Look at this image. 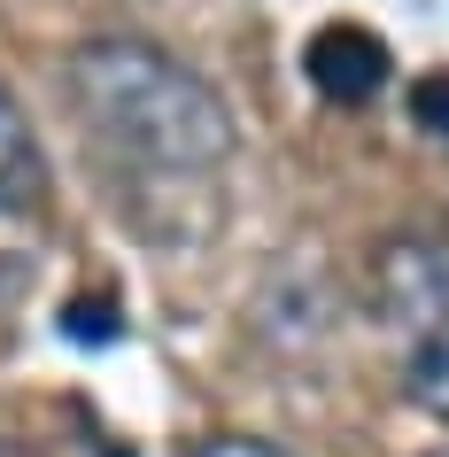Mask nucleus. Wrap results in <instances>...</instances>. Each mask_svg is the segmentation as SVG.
I'll return each mask as SVG.
<instances>
[{
  "mask_svg": "<svg viewBox=\"0 0 449 457\" xmlns=\"http://www.w3.org/2000/svg\"><path fill=\"white\" fill-rule=\"evenodd\" d=\"M372 303L403 349L449 334V233H395L372 256Z\"/></svg>",
  "mask_w": 449,
  "mask_h": 457,
  "instance_id": "f03ea898",
  "label": "nucleus"
},
{
  "mask_svg": "<svg viewBox=\"0 0 449 457\" xmlns=\"http://www.w3.org/2000/svg\"><path fill=\"white\" fill-rule=\"evenodd\" d=\"M411 101H419V124H426V132H449V78H426Z\"/></svg>",
  "mask_w": 449,
  "mask_h": 457,
  "instance_id": "423d86ee",
  "label": "nucleus"
},
{
  "mask_svg": "<svg viewBox=\"0 0 449 457\" xmlns=\"http://www.w3.org/2000/svg\"><path fill=\"white\" fill-rule=\"evenodd\" d=\"M62 326H71V334H86V341L117 334V318H109V311H94V303H86V311H71V318H62Z\"/></svg>",
  "mask_w": 449,
  "mask_h": 457,
  "instance_id": "0eeeda50",
  "label": "nucleus"
},
{
  "mask_svg": "<svg viewBox=\"0 0 449 457\" xmlns=\"http://www.w3.org/2000/svg\"><path fill=\"white\" fill-rule=\"evenodd\" d=\"M303 71H310V86H318L326 101L356 109V101H372L379 86L395 78V54H387V39L364 31V24H326L303 47Z\"/></svg>",
  "mask_w": 449,
  "mask_h": 457,
  "instance_id": "7ed1b4c3",
  "label": "nucleus"
},
{
  "mask_svg": "<svg viewBox=\"0 0 449 457\" xmlns=\"http://www.w3.org/2000/svg\"><path fill=\"white\" fill-rule=\"evenodd\" d=\"M62 94L94 155L140 187H202L233 163L225 94L155 39H86L62 62Z\"/></svg>",
  "mask_w": 449,
  "mask_h": 457,
  "instance_id": "f257e3e1",
  "label": "nucleus"
},
{
  "mask_svg": "<svg viewBox=\"0 0 449 457\" xmlns=\"http://www.w3.org/2000/svg\"><path fill=\"white\" fill-rule=\"evenodd\" d=\"M47 210V155H39V132L16 109V94L0 86V217H39Z\"/></svg>",
  "mask_w": 449,
  "mask_h": 457,
  "instance_id": "20e7f679",
  "label": "nucleus"
},
{
  "mask_svg": "<svg viewBox=\"0 0 449 457\" xmlns=\"http://www.w3.org/2000/svg\"><path fill=\"white\" fill-rule=\"evenodd\" d=\"M403 387H411V403L419 411H434L449 427V334L442 341H419L411 357H403Z\"/></svg>",
  "mask_w": 449,
  "mask_h": 457,
  "instance_id": "39448f33",
  "label": "nucleus"
},
{
  "mask_svg": "<svg viewBox=\"0 0 449 457\" xmlns=\"http://www.w3.org/2000/svg\"><path fill=\"white\" fill-rule=\"evenodd\" d=\"M426 457H449V450H426Z\"/></svg>",
  "mask_w": 449,
  "mask_h": 457,
  "instance_id": "6e6552de",
  "label": "nucleus"
}]
</instances>
